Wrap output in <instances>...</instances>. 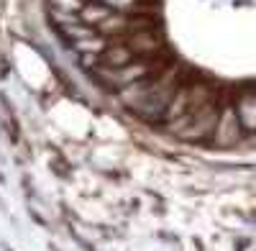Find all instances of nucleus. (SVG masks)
<instances>
[{"label": "nucleus", "mask_w": 256, "mask_h": 251, "mask_svg": "<svg viewBox=\"0 0 256 251\" xmlns=\"http://www.w3.org/2000/svg\"><path fill=\"white\" fill-rule=\"evenodd\" d=\"M49 3V10H59V13H72V16H80L82 8L92 3V0H46Z\"/></svg>", "instance_id": "423d86ee"}, {"label": "nucleus", "mask_w": 256, "mask_h": 251, "mask_svg": "<svg viewBox=\"0 0 256 251\" xmlns=\"http://www.w3.org/2000/svg\"><path fill=\"white\" fill-rule=\"evenodd\" d=\"M218 118H220V108L216 100H210L202 108L190 110L174 120H169L166 126H169V134H174L182 141H205V138H212V134H216Z\"/></svg>", "instance_id": "f257e3e1"}, {"label": "nucleus", "mask_w": 256, "mask_h": 251, "mask_svg": "<svg viewBox=\"0 0 256 251\" xmlns=\"http://www.w3.org/2000/svg\"><path fill=\"white\" fill-rule=\"evenodd\" d=\"M241 136H244V128H241V120L236 116V108L226 106L220 110L216 134H212V141H216V146H233V144L241 141Z\"/></svg>", "instance_id": "f03ea898"}, {"label": "nucleus", "mask_w": 256, "mask_h": 251, "mask_svg": "<svg viewBox=\"0 0 256 251\" xmlns=\"http://www.w3.org/2000/svg\"><path fill=\"white\" fill-rule=\"evenodd\" d=\"M233 108H236V116L241 120L244 134H254L256 131V92L254 90L241 92L238 100L233 102Z\"/></svg>", "instance_id": "7ed1b4c3"}, {"label": "nucleus", "mask_w": 256, "mask_h": 251, "mask_svg": "<svg viewBox=\"0 0 256 251\" xmlns=\"http://www.w3.org/2000/svg\"><path fill=\"white\" fill-rule=\"evenodd\" d=\"M113 13H116L113 8L102 6L100 0H92V3H88V6L82 8V13H80V20H82V24H88V26H92V28H98V26L102 24V20H108Z\"/></svg>", "instance_id": "39448f33"}, {"label": "nucleus", "mask_w": 256, "mask_h": 251, "mask_svg": "<svg viewBox=\"0 0 256 251\" xmlns=\"http://www.w3.org/2000/svg\"><path fill=\"white\" fill-rule=\"evenodd\" d=\"M136 59V54L128 49L126 44H116V41H110L108 49H105L98 59V67H105V70H118V67H126L131 64V62Z\"/></svg>", "instance_id": "20e7f679"}]
</instances>
